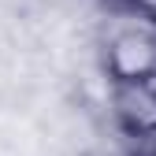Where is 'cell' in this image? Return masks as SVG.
<instances>
[{
    "mask_svg": "<svg viewBox=\"0 0 156 156\" xmlns=\"http://www.w3.org/2000/svg\"><path fill=\"white\" fill-rule=\"evenodd\" d=\"M130 8H138V11H145V15H152L156 19V0H126Z\"/></svg>",
    "mask_w": 156,
    "mask_h": 156,
    "instance_id": "obj_4",
    "label": "cell"
},
{
    "mask_svg": "<svg viewBox=\"0 0 156 156\" xmlns=\"http://www.w3.org/2000/svg\"><path fill=\"white\" fill-rule=\"evenodd\" d=\"M130 156H156V134L145 138V141H134L130 145Z\"/></svg>",
    "mask_w": 156,
    "mask_h": 156,
    "instance_id": "obj_3",
    "label": "cell"
},
{
    "mask_svg": "<svg viewBox=\"0 0 156 156\" xmlns=\"http://www.w3.org/2000/svg\"><path fill=\"white\" fill-rule=\"evenodd\" d=\"M108 119L134 145L156 134V82H104Z\"/></svg>",
    "mask_w": 156,
    "mask_h": 156,
    "instance_id": "obj_2",
    "label": "cell"
},
{
    "mask_svg": "<svg viewBox=\"0 0 156 156\" xmlns=\"http://www.w3.org/2000/svg\"><path fill=\"white\" fill-rule=\"evenodd\" d=\"M97 63L104 82H156V19L126 0L101 4Z\"/></svg>",
    "mask_w": 156,
    "mask_h": 156,
    "instance_id": "obj_1",
    "label": "cell"
},
{
    "mask_svg": "<svg viewBox=\"0 0 156 156\" xmlns=\"http://www.w3.org/2000/svg\"><path fill=\"white\" fill-rule=\"evenodd\" d=\"M97 4H115V0H97Z\"/></svg>",
    "mask_w": 156,
    "mask_h": 156,
    "instance_id": "obj_5",
    "label": "cell"
}]
</instances>
